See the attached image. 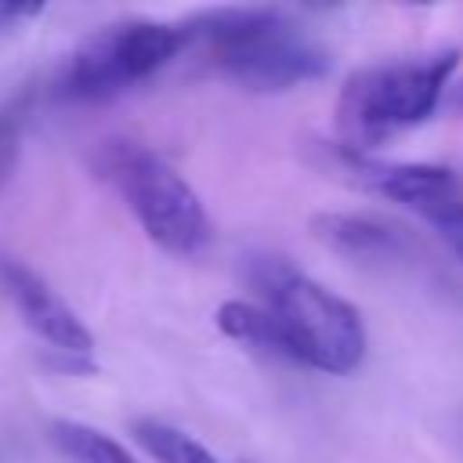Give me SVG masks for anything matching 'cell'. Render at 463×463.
<instances>
[{
	"label": "cell",
	"mask_w": 463,
	"mask_h": 463,
	"mask_svg": "<svg viewBox=\"0 0 463 463\" xmlns=\"http://www.w3.org/2000/svg\"><path fill=\"white\" fill-rule=\"evenodd\" d=\"M0 286L7 289V297L14 300V307L22 311L25 326L47 340L54 351L72 354V358H87L94 351V336L90 329L80 322V315L25 264L0 257Z\"/></svg>",
	"instance_id": "52a82bcc"
},
{
	"label": "cell",
	"mask_w": 463,
	"mask_h": 463,
	"mask_svg": "<svg viewBox=\"0 0 463 463\" xmlns=\"http://www.w3.org/2000/svg\"><path fill=\"white\" fill-rule=\"evenodd\" d=\"M217 329L239 344H250L257 351H268L282 362H289L286 354V344H282V333L275 326V318L260 307V304H250V300H224L217 307Z\"/></svg>",
	"instance_id": "9c48e42d"
},
{
	"label": "cell",
	"mask_w": 463,
	"mask_h": 463,
	"mask_svg": "<svg viewBox=\"0 0 463 463\" xmlns=\"http://www.w3.org/2000/svg\"><path fill=\"white\" fill-rule=\"evenodd\" d=\"M311 232L329 250L354 257V260H394L405 250V242L394 228H387L365 213H315Z\"/></svg>",
	"instance_id": "ba28073f"
},
{
	"label": "cell",
	"mask_w": 463,
	"mask_h": 463,
	"mask_svg": "<svg viewBox=\"0 0 463 463\" xmlns=\"http://www.w3.org/2000/svg\"><path fill=\"white\" fill-rule=\"evenodd\" d=\"M329 166L344 174L347 181L412 210L423 217L430 228H438L449 213L463 210V184L449 166L434 163H391V159H373L369 152H351L333 145L326 152Z\"/></svg>",
	"instance_id": "8992f818"
},
{
	"label": "cell",
	"mask_w": 463,
	"mask_h": 463,
	"mask_svg": "<svg viewBox=\"0 0 463 463\" xmlns=\"http://www.w3.org/2000/svg\"><path fill=\"white\" fill-rule=\"evenodd\" d=\"M456 101H459V105H463V87H459V94H456Z\"/></svg>",
	"instance_id": "5bb4252c"
},
{
	"label": "cell",
	"mask_w": 463,
	"mask_h": 463,
	"mask_svg": "<svg viewBox=\"0 0 463 463\" xmlns=\"http://www.w3.org/2000/svg\"><path fill=\"white\" fill-rule=\"evenodd\" d=\"M94 170L119 192L145 235L166 253H199L210 239V217L195 188L152 148L137 141H101Z\"/></svg>",
	"instance_id": "277c9868"
},
{
	"label": "cell",
	"mask_w": 463,
	"mask_h": 463,
	"mask_svg": "<svg viewBox=\"0 0 463 463\" xmlns=\"http://www.w3.org/2000/svg\"><path fill=\"white\" fill-rule=\"evenodd\" d=\"M250 282L260 289V307L275 318L286 354L297 365L347 376L365 358L362 311L279 257H257Z\"/></svg>",
	"instance_id": "7a4b0ae2"
},
{
	"label": "cell",
	"mask_w": 463,
	"mask_h": 463,
	"mask_svg": "<svg viewBox=\"0 0 463 463\" xmlns=\"http://www.w3.org/2000/svg\"><path fill=\"white\" fill-rule=\"evenodd\" d=\"M188 47V36L174 22L123 18L87 33L65 58L58 94L72 101H101L148 80Z\"/></svg>",
	"instance_id": "5b68a950"
},
{
	"label": "cell",
	"mask_w": 463,
	"mask_h": 463,
	"mask_svg": "<svg viewBox=\"0 0 463 463\" xmlns=\"http://www.w3.org/2000/svg\"><path fill=\"white\" fill-rule=\"evenodd\" d=\"M51 438L76 463H137L116 438H109L105 430L80 423V420H54Z\"/></svg>",
	"instance_id": "8fae6325"
},
{
	"label": "cell",
	"mask_w": 463,
	"mask_h": 463,
	"mask_svg": "<svg viewBox=\"0 0 463 463\" xmlns=\"http://www.w3.org/2000/svg\"><path fill=\"white\" fill-rule=\"evenodd\" d=\"M456 65L459 47L354 69L333 105V127L340 137L336 145L351 152H369L387 137L423 123L438 109Z\"/></svg>",
	"instance_id": "3957f363"
},
{
	"label": "cell",
	"mask_w": 463,
	"mask_h": 463,
	"mask_svg": "<svg viewBox=\"0 0 463 463\" xmlns=\"http://www.w3.org/2000/svg\"><path fill=\"white\" fill-rule=\"evenodd\" d=\"M134 441L156 459V463H221L203 441L192 434L163 423V420H134Z\"/></svg>",
	"instance_id": "30bf717a"
},
{
	"label": "cell",
	"mask_w": 463,
	"mask_h": 463,
	"mask_svg": "<svg viewBox=\"0 0 463 463\" xmlns=\"http://www.w3.org/2000/svg\"><path fill=\"white\" fill-rule=\"evenodd\" d=\"M434 232H438V235H441V239H445V242L452 246V253H456V257L463 260V210L449 213V217H445V221H441V224H438Z\"/></svg>",
	"instance_id": "7c38bea8"
},
{
	"label": "cell",
	"mask_w": 463,
	"mask_h": 463,
	"mask_svg": "<svg viewBox=\"0 0 463 463\" xmlns=\"http://www.w3.org/2000/svg\"><path fill=\"white\" fill-rule=\"evenodd\" d=\"M43 11V4H14V0H0V29H11V25H18L22 18H33V14H40Z\"/></svg>",
	"instance_id": "4fadbf2b"
},
{
	"label": "cell",
	"mask_w": 463,
	"mask_h": 463,
	"mask_svg": "<svg viewBox=\"0 0 463 463\" xmlns=\"http://www.w3.org/2000/svg\"><path fill=\"white\" fill-rule=\"evenodd\" d=\"M188 43H199L213 69L257 94H282L322 80L329 54L279 7H210L181 22Z\"/></svg>",
	"instance_id": "6da1fadb"
}]
</instances>
